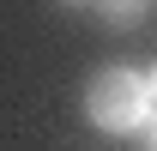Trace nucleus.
<instances>
[{"label":"nucleus","instance_id":"obj_1","mask_svg":"<svg viewBox=\"0 0 157 151\" xmlns=\"http://www.w3.org/2000/svg\"><path fill=\"white\" fill-rule=\"evenodd\" d=\"M91 121L109 133H127V127H145V79L133 73H103L91 85Z\"/></svg>","mask_w":157,"mask_h":151},{"label":"nucleus","instance_id":"obj_2","mask_svg":"<svg viewBox=\"0 0 157 151\" xmlns=\"http://www.w3.org/2000/svg\"><path fill=\"white\" fill-rule=\"evenodd\" d=\"M139 6H145V0H97V12H103V18H115V24H133Z\"/></svg>","mask_w":157,"mask_h":151},{"label":"nucleus","instance_id":"obj_3","mask_svg":"<svg viewBox=\"0 0 157 151\" xmlns=\"http://www.w3.org/2000/svg\"><path fill=\"white\" fill-rule=\"evenodd\" d=\"M151 145H157V127H151Z\"/></svg>","mask_w":157,"mask_h":151},{"label":"nucleus","instance_id":"obj_4","mask_svg":"<svg viewBox=\"0 0 157 151\" xmlns=\"http://www.w3.org/2000/svg\"><path fill=\"white\" fill-rule=\"evenodd\" d=\"M151 85H157V79H151Z\"/></svg>","mask_w":157,"mask_h":151}]
</instances>
